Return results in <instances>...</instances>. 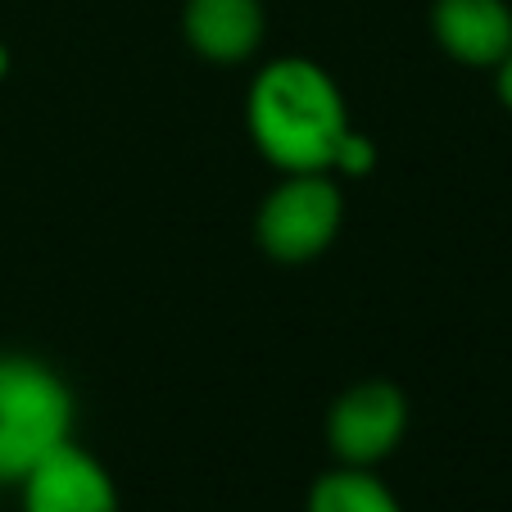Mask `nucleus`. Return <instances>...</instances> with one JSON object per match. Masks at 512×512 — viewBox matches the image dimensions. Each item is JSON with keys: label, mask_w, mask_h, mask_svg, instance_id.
I'll return each mask as SVG.
<instances>
[{"label": "nucleus", "mask_w": 512, "mask_h": 512, "mask_svg": "<svg viewBox=\"0 0 512 512\" xmlns=\"http://www.w3.org/2000/svg\"><path fill=\"white\" fill-rule=\"evenodd\" d=\"M250 141L277 173H331L340 141L349 136V105L340 82L300 55L259 68L245 96Z\"/></svg>", "instance_id": "nucleus-1"}, {"label": "nucleus", "mask_w": 512, "mask_h": 512, "mask_svg": "<svg viewBox=\"0 0 512 512\" xmlns=\"http://www.w3.org/2000/svg\"><path fill=\"white\" fill-rule=\"evenodd\" d=\"M78 404L50 363L0 354V485H19L32 467L73 440Z\"/></svg>", "instance_id": "nucleus-2"}, {"label": "nucleus", "mask_w": 512, "mask_h": 512, "mask_svg": "<svg viewBox=\"0 0 512 512\" xmlns=\"http://www.w3.org/2000/svg\"><path fill=\"white\" fill-rule=\"evenodd\" d=\"M345 223V191L331 173H281L254 213V241L272 263H313L336 245Z\"/></svg>", "instance_id": "nucleus-3"}, {"label": "nucleus", "mask_w": 512, "mask_h": 512, "mask_svg": "<svg viewBox=\"0 0 512 512\" xmlns=\"http://www.w3.org/2000/svg\"><path fill=\"white\" fill-rule=\"evenodd\" d=\"M408 395L395 381H358L331 404L327 449L345 467H377L404 445Z\"/></svg>", "instance_id": "nucleus-4"}, {"label": "nucleus", "mask_w": 512, "mask_h": 512, "mask_svg": "<svg viewBox=\"0 0 512 512\" xmlns=\"http://www.w3.org/2000/svg\"><path fill=\"white\" fill-rule=\"evenodd\" d=\"M14 490L23 512H123L109 467L78 440L46 454Z\"/></svg>", "instance_id": "nucleus-5"}, {"label": "nucleus", "mask_w": 512, "mask_h": 512, "mask_svg": "<svg viewBox=\"0 0 512 512\" xmlns=\"http://www.w3.org/2000/svg\"><path fill=\"white\" fill-rule=\"evenodd\" d=\"M431 37L454 64L499 68L512 50L508 0H431Z\"/></svg>", "instance_id": "nucleus-6"}, {"label": "nucleus", "mask_w": 512, "mask_h": 512, "mask_svg": "<svg viewBox=\"0 0 512 512\" xmlns=\"http://www.w3.org/2000/svg\"><path fill=\"white\" fill-rule=\"evenodd\" d=\"M268 10L263 0H186L182 37L209 64H245L263 46Z\"/></svg>", "instance_id": "nucleus-7"}, {"label": "nucleus", "mask_w": 512, "mask_h": 512, "mask_svg": "<svg viewBox=\"0 0 512 512\" xmlns=\"http://www.w3.org/2000/svg\"><path fill=\"white\" fill-rule=\"evenodd\" d=\"M304 512H404L386 481L372 467H345L336 463L322 472L309 490V508Z\"/></svg>", "instance_id": "nucleus-8"}, {"label": "nucleus", "mask_w": 512, "mask_h": 512, "mask_svg": "<svg viewBox=\"0 0 512 512\" xmlns=\"http://www.w3.org/2000/svg\"><path fill=\"white\" fill-rule=\"evenodd\" d=\"M372 168H377V145H372V136H363V132L349 127V136L340 141V150H336L331 177H368Z\"/></svg>", "instance_id": "nucleus-9"}, {"label": "nucleus", "mask_w": 512, "mask_h": 512, "mask_svg": "<svg viewBox=\"0 0 512 512\" xmlns=\"http://www.w3.org/2000/svg\"><path fill=\"white\" fill-rule=\"evenodd\" d=\"M494 91H499V105L512 114V50H508V59L494 68Z\"/></svg>", "instance_id": "nucleus-10"}, {"label": "nucleus", "mask_w": 512, "mask_h": 512, "mask_svg": "<svg viewBox=\"0 0 512 512\" xmlns=\"http://www.w3.org/2000/svg\"><path fill=\"white\" fill-rule=\"evenodd\" d=\"M10 78V46H5V41H0V82Z\"/></svg>", "instance_id": "nucleus-11"}]
</instances>
